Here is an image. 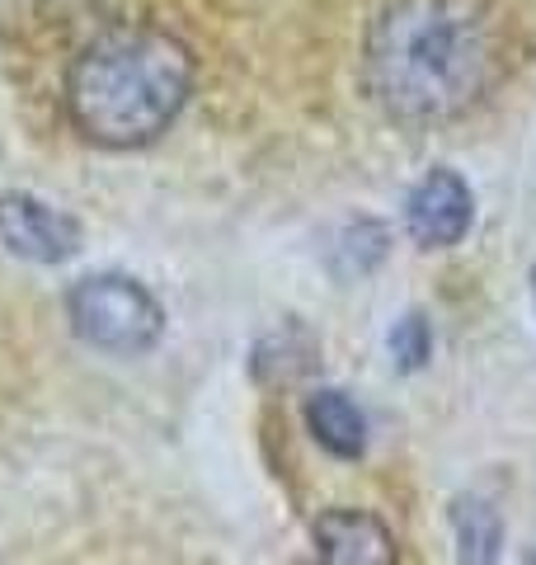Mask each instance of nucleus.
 <instances>
[{"mask_svg":"<svg viewBox=\"0 0 536 565\" xmlns=\"http://www.w3.org/2000/svg\"><path fill=\"white\" fill-rule=\"evenodd\" d=\"M66 321L81 344L118 353V359L156 349L160 334H165V311H160L156 292L128 274L76 278L66 292Z\"/></svg>","mask_w":536,"mask_h":565,"instance_id":"7ed1b4c3","label":"nucleus"},{"mask_svg":"<svg viewBox=\"0 0 536 565\" xmlns=\"http://www.w3.org/2000/svg\"><path fill=\"white\" fill-rule=\"evenodd\" d=\"M0 241L20 259L62 264L81 250V222L39 193H0Z\"/></svg>","mask_w":536,"mask_h":565,"instance_id":"39448f33","label":"nucleus"},{"mask_svg":"<svg viewBox=\"0 0 536 565\" xmlns=\"http://www.w3.org/2000/svg\"><path fill=\"white\" fill-rule=\"evenodd\" d=\"M532 292H536V269H532Z\"/></svg>","mask_w":536,"mask_h":565,"instance_id":"9b49d317","label":"nucleus"},{"mask_svg":"<svg viewBox=\"0 0 536 565\" xmlns=\"http://www.w3.org/2000/svg\"><path fill=\"white\" fill-rule=\"evenodd\" d=\"M307 429L315 434L320 448L344 457V462H353V457L367 452V419L344 392H334V386L307 396Z\"/></svg>","mask_w":536,"mask_h":565,"instance_id":"0eeeda50","label":"nucleus"},{"mask_svg":"<svg viewBox=\"0 0 536 565\" xmlns=\"http://www.w3.org/2000/svg\"><path fill=\"white\" fill-rule=\"evenodd\" d=\"M193 95V52L170 29H109L66 66V114L99 147H147Z\"/></svg>","mask_w":536,"mask_h":565,"instance_id":"f03ea898","label":"nucleus"},{"mask_svg":"<svg viewBox=\"0 0 536 565\" xmlns=\"http://www.w3.org/2000/svg\"><path fill=\"white\" fill-rule=\"evenodd\" d=\"M504 20L490 0H386L367 24L363 81L382 109L428 128L452 122L494 90Z\"/></svg>","mask_w":536,"mask_h":565,"instance_id":"f257e3e1","label":"nucleus"},{"mask_svg":"<svg viewBox=\"0 0 536 565\" xmlns=\"http://www.w3.org/2000/svg\"><path fill=\"white\" fill-rule=\"evenodd\" d=\"M471 222H475V193L447 166L428 170L405 199V232L415 236L424 250H447V245H457L471 232Z\"/></svg>","mask_w":536,"mask_h":565,"instance_id":"20e7f679","label":"nucleus"},{"mask_svg":"<svg viewBox=\"0 0 536 565\" xmlns=\"http://www.w3.org/2000/svg\"><path fill=\"white\" fill-rule=\"evenodd\" d=\"M320 565H396V533L367 509H325L315 519Z\"/></svg>","mask_w":536,"mask_h":565,"instance_id":"423d86ee","label":"nucleus"},{"mask_svg":"<svg viewBox=\"0 0 536 565\" xmlns=\"http://www.w3.org/2000/svg\"><path fill=\"white\" fill-rule=\"evenodd\" d=\"M452 527H457V565H499L504 523H499V509L490 500H457Z\"/></svg>","mask_w":536,"mask_h":565,"instance_id":"6e6552de","label":"nucleus"},{"mask_svg":"<svg viewBox=\"0 0 536 565\" xmlns=\"http://www.w3.org/2000/svg\"><path fill=\"white\" fill-rule=\"evenodd\" d=\"M390 353H396V363L405 367V373L424 367L428 359H433V326H428L419 311H409L405 321H396V330H390Z\"/></svg>","mask_w":536,"mask_h":565,"instance_id":"9d476101","label":"nucleus"},{"mask_svg":"<svg viewBox=\"0 0 536 565\" xmlns=\"http://www.w3.org/2000/svg\"><path fill=\"white\" fill-rule=\"evenodd\" d=\"M382 259H386V226L367 222V217L349 222L330 245V269L339 278H363V274L377 269Z\"/></svg>","mask_w":536,"mask_h":565,"instance_id":"1a4fd4ad","label":"nucleus"}]
</instances>
